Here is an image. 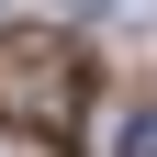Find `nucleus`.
<instances>
[{
  "mask_svg": "<svg viewBox=\"0 0 157 157\" xmlns=\"http://www.w3.org/2000/svg\"><path fill=\"white\" fill-rule=\"evenodd\" d=\"M101 157H157V101H135V112H112V146Z\"/></svg>",
  "mask_w": 157,
  "mask_h": 157,
  "instance_id": "2",
  "label": "nucleus"
},
{
  "mask_svg": "<svg viewBox=\"0 0 157 157\" xmlns=\"http://www.w3.org/2000/svg\"><path fill=\"white\" fill-rule=\"evenodd\" d=\"M0 112L34 135H67L78 124V56L56 34H0Z\"/></svg>",
  "mask_w": 157,
  "mask_h": 157,
  "instance_id": "1",
  "label": "nucleus"
}]
</instances>
